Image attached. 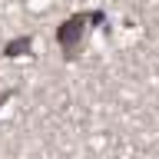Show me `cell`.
I'll return each mask as SVG.
<instances>
[{
    "mask_svg": "<svg viewBox=\"0 0 159 159\" xmlns=\"http://www.w3.org/2000/svg\"><path fill=\"white\" fill-rule=\"evenodd\" d=\"M83 23H86V20H83V17H73V20H70V23H66V27L60 30V40H63L66 47H73V40H76L80 33H83Z\"/></svg>",
    "mask_w": 159,
    "mask_h": 159,
    "instance_id": "cell-1",
    "label": "cell"
}]
</instances>
